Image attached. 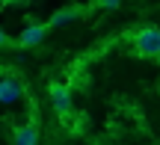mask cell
Segmentation results:
<instances>
[{
  "mask_svg": "<svg viewBox=\"0 0 160 145\" xmlns=\"http://www.w3.org/2000/svg\"><path fill=\"white\" fill-rule=\"evenodd\" d=\"M133 41H137V53L139 56H157L160 53V30H154V27L139 30V33L133 36Z\"/></svg>",
  "mask_w": 160,
  "mask_h": 145,
  "instance_id": "6da1fadb",
  "label": "cell"
},
{
  "mask_svg": "<svg viewBox=\"0 0 160 145\" xmlns=\"http://www.w3.org/2000/svg\"><path fill=\"white\" fill-rule=\"evenodd\" d=\"M45 36H48V24H30L18 36V47H36L45 41Z\"/></svg>",
  "mask_w": 160,
  "mask_h": 145,
  "instance_id": "3957f363",
  "label": "cell"
},
{
  "mask_svg": "<svg viewBox=\"0 0 160 145\" xmlns=\"http://www.w3.org/2000/svg\"><path fill=\"white\" fill-rule=\"evenodd\" d=\"M18 98H24V83L18 77H0V104H12Z\"/></svg>",
  "mask_w": 160,
  "mask_h": 145,
  "instance_id": "277c9868",
  "label": "cell"
},
{
  "mask_svg": "<svg viewBox=\"0 0 160 145\" xmlns=\"http://www.w3.org/2000/svg\"><path fill=\"white\" fill-rule=\"evenodd\" d=\"M51 104L59 116H68L71 113V92L65 83H51Z\"/></svg>",
  "mask_w": 160,
  "mask_h": 145,
  "instance_id": "7a4b0ae2",
  "label": "cell"
},
{
  "mask_svg": "<svg viewBox=\"0 0 160 145\" xmlns=\"http://www.w3.org/2000/svg\"><path fill=\"white\" fill-rule=\"evenodd\" d=\"M12 145H39V128H36V122L21 124V128L15 130V139H12Z\"/></svg>",
  "mask_w": 160,
  "mask_h": 145,
  "instance_id": "8992f818",
  "label": "cell"
},
{
  "mask_svg": "<svg viewBox=\"0 0 160 145\" xmlns=\"http://www.w3.org/2000/svg\"><path fill=\"white\" fill-rule=\"evenodd\" d=\"M6 45H9V36H6L3 30H0V47H6Z\"/></svg>",
  "mask_w": 160,
  "mask_h": 145,
  "instance_id": "ba28073f",
  "label": "cell"
},
{
  "mask_svg": "<svg viewBox=\"0 0 160 145\" xmlns=\"http://www.w3.org/2000/svg\"><path fill=\"white\" fill-rule=\"evenodd\" d=\"M122 0H92V6H98V9H116Z\"/></svg>",
  "mask_w": 160,
  "mask_h": 145,
  "instance_id": "52a82bcc",
  "label": "cell"
},
{
  "mask_svg": "<svg viewBox=\"0 0 160 145\" xmlns=\"http://www.w3.org/2000/svg\"><path fill=\"white\" fill-rule=\"evenodd\" d=\"M83 12H86L83 6H62V9H57V12L51 15V21H48V30H57V27H65V24L77 21Z\"/></svg>",
  "mask_w": 160,
  "mask_h": 145,
  "instance_id": "5b68a950",
  "label": "cell"
}]
</instances>
